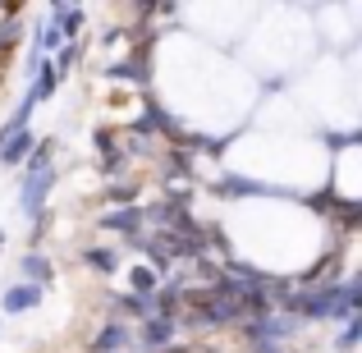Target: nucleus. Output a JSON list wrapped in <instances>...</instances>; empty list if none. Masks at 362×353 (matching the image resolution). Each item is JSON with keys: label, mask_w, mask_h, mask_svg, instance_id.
I'll return each instance as SVG.
<instances>
[{"label": "nucleus", "mask_w": 362, "mask_h": 353, "mask_svg": "<svg viewBox=\"0 0 362 353\" xmlns=\"http://www.w3.org/2000/svg\"><path fill=\"white\" fill-rule=\"evenodd\" d=\"M55 188V170L46 175H23V188H18V207L28 212V221H42L46 216V193Z\"/></svg>", "instance_id": "obj_1"}, {"label": "nucleus", "mask_w": 362, "mask_h": 353, "mask_svg": "<svg viewBox=\"0 0 362 353\" xmlns=\"http://www.w3.org/2000/svg\"><path fill=\"white\" fill-rule=\"evenodd\" d=\"M175 335H179L175 321H165V317H147V321L138 326V345H142V349H151V353L170 349V345H175Z\"/></svg>", "instance_id": "obj_2"}, {"label": "nucleus", "mask_w": 362, "mask_h": 353, "mask_svg": "<svg viewBox=\"0 0 362 353\" xmlns=\"http://www.w3.org/2000/svg\"><path fill=\"white\" fill-rule=\"evenodd\" d=\"M142 225H147V221H142V207H115V212H110V216H101V230H110V234H142Z\"/></svg>", "instance_id": "obj_3"}, {"label": "nucleus", "mask_w": 362, "mask_h": 353, "mask_svg": "<svg viewBox=\"0 0 362 353\" xmlns=\"http://www.w3.org/2000/svg\"><path fill=\"white\" fill-rule=\"evenodd\" d=\"M83 18H88L83 5H51V23H55V33H60V42H78Z\"/></svg>", "instance_id": "obj_4"}, {"label": "nucleus", "mask_w": 362, "mask_h": 353, "mask_svg": "<svg viewBox=\"0 0 362 353\" xmlns=\"http://www.w3.org/2000/svg\"><path fill=\"white\" fill-rule=\"evenodd\" d=\"M37 303H42V289H37V284H9L5 294H0V308L9 312V317H18V312H28V308H37Z\"/></svg>", "instance_id": "obj_5"}, {"label": "nucleus", "mask_w": 362, "mask_h": 353, "mask_svg": "<svg viewBox=\"0 0 362 353\" xmlns=\"http://www.w3.org/2000/svg\"><path fill=\"white\" fill-rule=\"evenodd\" d=\"M124 345H129V326H124L119 317H110L106 326L92 335V353H124Z\"/></svg>", "instance_id": "obj_6"}, {"label": "nucleus", "mask_w": 362, "mask_h": 353, "mask_svg": "<svg viewBox=\"0 0 362 353\" xmlns=\"http://www.w3.org/2000/svg\"><path fill=\"white\" fill-rule=\"evenodd\" d=\"M33 147H37V138H33V129H18L14 138L0 147V166H23L28 156H33Z\"/></svg>", "instance_id": "obj_7"}, {"label": "nucleus", "mask_w": 362, "mask_h": 353, "mask_svg": "<svg viewBox=\"0 0 362 353\" xmlns=\"http://www.w3.org/2000/svg\"><path fill=\"white\" fill-rule=\"evenodd\" d=\"M37 79H33V88H28V101L33 106H42L46 97H55V88H60V79H55V69H51V60H37Z\"/></svg>", "instance_id": "obj_8"}, {"label": "nucleus", "mask_w": 362, "mask_h": 353, "mask_svg": "<svg viewBox=\"0 0 362 353\" xmlns=\"http://www.w3.org/2000/svg\"><path fill=\"white\" fill-rule=\"evenodd\" d=\"M83 262H88L92 271H101V275H115L124 257H119V253H115L110 243H97V248H83Z\"/></svg>", "instance_id": "obj_9"}, {"label": "nucleus", "mask_w": 362, "mask_h": 353, "mask_svg": "<svg viewBox=\"0 0 362 353\" xmlns=\"http://www.w3.org/2000/svg\"><path fill=\"white\" fill-rule=\"evenodd\" d=\"M18 266H23V275H28V284H37V289H46V284H51V280H55V271H51V262H46V257H42V253H28V257H23V262H18Z\"/></svg>", "instance_id": "obj_10"}, {"label": "nucleus", "mask_w": 362, "mask_h": 353, "mask_svg": "<svg viewBox=\"0 0 362 353\" xmlns=\"http://www.w3.org/2000/svg\"><path fill=\"white\" fill-rule=\"evenodd\" d=\"M51 156H55V138H37L33 156L23 161V175H46V170H51Z\"/></svg>", "instance_id": "obj_11"}, {"label": "nucleus", "mask_w": 362, "mask_h": 353, "mask_svg": "<svg viewBox=\"0 0 362 353\" xmlns=\"http://www.w3.org/2000/svg\"><path fill=\"white\" fill-rule=\"evenodd\" d=\"M156 271H151V266H133L129 271V289H133V299H151V294H156Z\"/></svg>", "instance_id": "obj_12"}, {"label": "nucleus", "mask_w": 362, "mask_h": 353, "mask_svg": "<svg viewBox=\"0 0 362 353\" xmlns=\"http://www.w3.org/2000/svg\"><path fill=\"white\" fill-rule=\"evenodd\" d=\"M83 60V46L78 42H64L60 51H55V60H51V69H55V79H69V69Z\"/></svg>", "instance_id": "obj_13"}, {"label": "nucleus", "mask_w": 362, "mask_h": 353, "mask_svg": "<svg viewBox=\"0 0 362 353\" xmlns=\"http://www.w3.org/2000/svg\"><path fill=\"white\" fill-rule=\"evenodd\" d=\"M60 33H55V23H42L37 28V51H60Z\"/></svg>", "instance_id": "obj_14"}, {"label": "nucleus", "mask_w": 362, "mask_h": 353, "mask_svg": "<svg viewBox=\"0 0 362 353\" xmlns=\"http://www.w3.org/2000/svg\"><path fill=\"white\" fill-rule=\"evenodd\" d=\"M362 340V317H349L344 321V335H339V349H354Z\"/></svg>", "instance_id": "obj_15"}, {"label": "nucleus", "mask_w": 362, "mask_h": 353, "mask_svg": "<svg viewBox=\"0 0 362 353\" xmlns=\"http://www.w3.org/2000/svg\"><path fill=\"white\" fill-rule=\"evenodd\" d=\"M330 147H349V142H358V133H330Z\"/></svg>", "instance_id": "obj_16"}, {"label": "nucleus", "mask_w": 362, "mask_h": 353, "mask_svg": "<svg viewBox=\"0 0 362 353\" xmlns=\"http://www.w3.org/2000/svg\"><path fill=\"white\" fill-rule=\"evenodd\" d=\"M9 14H14V9H5V5H0V23H5V18H9Z\"/></svg>", "instance_id": "obj_17"}, {"label": "nucleus", "mask_w": 362, "mask_h": 353, "mask_svg": "<svg viewBox=\"0 0 362 353\" xmlns=\"http://www.w3.org/2000/svg\"><path fill=\"white\" fill-rule=\"evenodd\" d=\"M0 248H5V230H0Z\"/></svg>", "instance_id": "obj_18"}]
</instances>
